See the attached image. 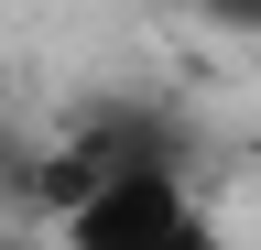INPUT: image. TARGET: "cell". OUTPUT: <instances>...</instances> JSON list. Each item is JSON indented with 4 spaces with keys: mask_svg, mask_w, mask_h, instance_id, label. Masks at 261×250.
<instances>
[{
    "mask_svg": "<svg viewBox=\"0 0 261 250\" xmlns=\"http://www.w3.org/2000/svg\"><path fill=\"white\" fill-rule=\"evenodd\" d=\"M142 250H218V217L196 207V217H174V229H163V239H142Z\"/></svg>",
    "mask_w": 261,
    "mask_h": 250,
    "instance_id": "cell-2",
    "label": "cell"
},
{
    "mask_svg": "<svg viewBox=\"0 0 261 250\" xmlns=\"http://www.w3.org/2000/svg\"><path fill=\"white\" fill-rule=\"evenodd\" d=\"M196 11H207L218 33H261V0H196Z\"/></svg>",
    "mask_w": 261,
    "mask_h": 250,
    "instance_id": "cell-3",
    "label": "cell"
},
{
    "mask_svg": "<svg viewBox=\"0 0 261 250\" xmlns=\"http://www.w3.org/2000/svg\"><path fill=\"white\" fill-rule=\"evenodd\" d=\"M174 217H196L185 163H130V174H109V185H87L55 229H65V250H142V239L174 229Z\"/></svg>",
    "mask_w": 261,
    "mask_h": 250,
    "instance_id": "cell-1",
    "label": "cell"
}]
</instances>
